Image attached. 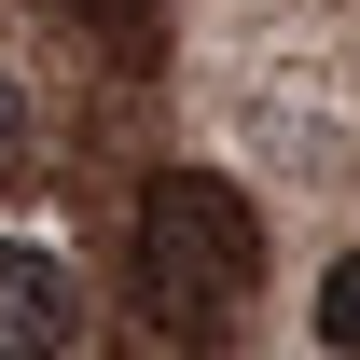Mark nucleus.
Segmentation results:
<instances>
[{
	"label": "nucleus",
	"mask_w": 360,
	"mask_h": 360,
	"mask_svg": "<svg viewBox=\"0 0 360 360\" xmlns=\"http://www.w3.org/2000/svg\"><path fill=\"white\" fill-rule=\"evenodd\" d=\"M264 291V236H250V194L208 167H167L139 194V319L167 347H222Z\"/></svg>",
	"instance_id": "1"
},
{
	"label": "nucleus",
	"mask_w": 360,
	"mask_h": 360,
	"mask_svg": "<svg viewBox=\"0 0 360 360\" xmlns=\"http://www.w3.org/2000/svg\"><path fill=\"white\" fill-rule=\"evenodd\" d=\"M70 319H84L70 264L28 250V236H0V360H56V347H70Z\"/></svg>",
	"instance_id": "2"
},
{
	"label": "nucleus",
	"mask_w": 360,
	"mask_h": 360,
	"mask_svg": "<svg viewBox=\"0 0 360 360\" xmlns=\"http://www.w3.org/2000/svg\"><path fill=\"white\" fill-rule=\"evenodd\" d=\"M319 333H333V347H360V264H333V291H319Z\"/></svg>",
	"instance_id": "3"
},
{
	"label": "nucleus",
	"mask_w": 360,
	"mask_h": 360,
	"mask_svg": "<svg viewBox=\"0 0 360 360\" xmlns=\"http://www.w3.org/2000/svg\"><path fill=\"white\" fill-rule=\"evenodd\" d=\"M14 139H28V97H14V70H0V167H14Z\"/></svg>",
	"instance_id": "4"
}]
</instances>
